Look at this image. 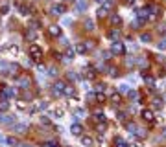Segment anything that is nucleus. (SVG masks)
Returning <instances> with one entry per match:
<instances>
[{
    "label": "nucleus",
    "instance_id": "f257e3e1",
    "mask_svg": "<svg viewBox=\"0 0 166 147\" xmlns=\"http://www.w3.org/2000/svg\"><path fill=\"white\" fill-rule=\"evenodd\" d=\"M30 57L35 59V61H39L41 57H43V50H41V46H37V44H30Z\"/></svg>",
    "mask_w": 166,
    "mask_h": 147
},
{
    "label": "nucleus",
    "instance_id": "f03ea898",
    "mask_svg": "<svg viewBox=\"0 0 166 147\" xmlns=\"http://www.w3.org/2000/svg\"><path fill=\"white\" fill-rule=\"evenodd\" d=\"M52 94L54 96H65V83H54V87H52Z\"/></svg>",
    "mask_w": 166,
    "mask_h": 147
},
{
    "label": "nucleus",
    "instance_id": "7ed1b4c3",
    "mask_svg": "<svg viewBox=\"0 0 166 147\" xmlns=\"http://www.w3.org/2000/svg\"><path fill=\"white\" fill-rule=\"evenodd\" d=\"M111 52H113V53H118V55H122L124 52H126V48H124V44L120 43V40H114V43L111 44Z\"/></svg>",
    "mask_w": 166,
    "mask_h": 147
},
{
    "label": "nucleus",
    "instance_id": "20e7f679",
    "mask_svg": "<svg viewBox=\"0 0 166 147\" xmlns=\"http://www.w3.org/2000/svg\"><path fill=\"white\" fill-rule=\"evenodd\" d=\"M48 33H50L52 37H61V28L59 26H50L48 28Z\"/></svg>",
    "mask_w": 166,
    "mask_h": 147
},
{
    "label": "nucleus",
    "instance_id": "39448f33",
    "mask_svg": "<svg viewBox=\"0 0 166 147\" xmlns=\"http://www.w3.org/2000/svg\"><path fill=\"white\" fill-rule=\"evenodd\" d=\"M6 70H8V75H19V66L17 65H6Z\"/></svg>",
    "mask_w": 166,
    "mask_h": 147
},
{
    "label": "nucleus",
    "instance_id": "423d86ee",
    "mask_svg": "<svg viewBox=\"0 0 166 147\" xmlns=\"http://www.w3.org/2000/svg\"><path fill=\"white\" fill-rule=\"evenodd\" d=\"M142 120L151 123V121H153V112H151V110H142Z\"/></svg>",
    "mask_w": 166,
    "mask_h": 147
},
{
    "label": "nucleus",
    "instance_id": "0eeeda50",
    "mask_svg": "<svg viewBox=\"0 0 166 147\" xmlns=\"http://www.w3.org/2000/svg\"><path fill=\"white\" fill-rule=\"evenodd\" d=\"M70 131H72V134H74V136H81V132H83V129H81V125H79V123H74Z\"/></svg>",
    "mask_w": 166,
    "mask_h": 147
},
{
    "label": "nucleus",
    "instance_id": "6e6552de",
    "mask_svg": "<svg viewBox=\"0 0 166 147\" xmlns=\"http://www.w3.org/2000/svg\"><path fill=\"white\" fill-rule=\"evenodd\" d=\"M17 83H19L20 87H28V85H30V77H28V75H22V77L17 79Z\"/></svg>",
    "mask_w": 166,
    "mask_h": 147
},
{
    "label": "nucleus",
    "instance_id": "1a4fd4ad",
    "mask_svg": "<svg viewBox=\"0 0 166 147\" xmlns=\"http://www.w3.org/2000/svg\"><path fill=\"white\" fill-rule=\"evenodd\" d=\"M81 143L85 145V147H92V145H94L92 138H89V136H81Z\"/></svg>",
    "mask_w": 166,
    "mask_h": 147
},
{
    "label": "nucleus",
    "instance_id": "9d476101",
    "mask_svg": "<svg viewBox=\"0 0 166 147\" xmlns=\"http://www.w3.org/2000/svg\"><path fill=\"white\" fill-rule=\"evenodd\" d=\"M13 131H15V132H19V134H26L28 127H26V125H15V127H13Z\"/></svg>",
    "mask_w": 166,
    "mask_h": 147
},
{
    "label": "nucleus",
    "instance_id": "9b49d317",
    "mask_svg": "<svg viewBox=\"0 0 166 147\" xmlns=\"http://www.w3.org/2000/svg\"><path fill=\"white\" fill-rule=\"evenodd\" d=\"M114 147H129V145L126 143V140H122V138L116 136V138H114Z\"/></svg>",
    "mask_w": 166,
    "mask_h": 147
},
{
    "label": "nucleus",
    "instance_id": "f8f14e48",
    "mask_svg": "<svg viewBox=\"0 0 166 147\" xmlns=\"http://www.w3.org/2000/svg\"><path fill=\"white\" fill-rule=\"evenodd\" d=\"M76 6H78L79 11H85L87 9V0H76Z\"/></svg>",
    "mask_w": 166,
    "mask_h": 147
},
{
    "label": "nucleus",
    "instance_id": "ddd939ff",
    "mask_svg": "<svg viewBox=\"0 0 166 147\" xmlns=\"http://www.w3.org/2000/svg\"><path fill=\"white\" fill-rule=\"evenodd\" d=\"M65 96H68V97H72V96H76V88L74 87H65Z\"/></svg>",
    "mask_w": 166,
    "mask_h": 147
},
{
    "label": "nucleus",
    "instance_id": "4468645a",
    "mask_svg": "<svg viewBox=\"0 0 166 147\" xmlns=\"http://www.w3.org/2000/svg\"><path fill=\"white\" fill-rule=\"evenodd\" d=\"M74 48H67V52H65V61H70L72 57H74Z\"/></svg>",
    "mask_w": 166,
    "mask_h": 147
},
{
    "label": "nucleus",
    "instance_id": "2eb2a0df",
    "mask_svg": "<svg viewBox=\"0 0 166 147\" xmlns=\"http://www.w3.org/2000/svg\"><path fill=\"white\" fill-rule=\"evenodd\" d=\"M118 35H120L118 30H111V31L107 33V37H109V39H113V40H116V39H118Z\"/></svg>",
    "mask_w": 166,
    "mask_h": 147
},
{
    "label": "nucleus",
    "instance_id": "dca6fc26",
    "mask_svg": "<svg viewBox=\"0 0 166 147\" xmlns=\"http://www.w3.org/2000/svg\"><path fill=\"white\" fill-rule=\"evenodd\" d=\"M107 11H109L107 8H100V9H98V17H100V18H105V17H107Z\"/></svg>",
    "mask_w": 166,
    "mask_h": 147
},
{
    "label": "nucleus",
    "instance_id": "f3484780",
    "mask_svg": "<svg viewBox=\"0 0 166 147\" xmlns=\"http://www.w3.org/2000/svg\"><path fill=\"white\" fill-rule=\"evenodd\" d=\"M94 74H96V72H94V68H85V77H91V79H92V77H94Z\"/></svg>",
    "mask_w": 166,
    "mask_h": 147
},
{
    "label": "nucleus",
    "instance_id": "a211bd4d",
    "mask_svg": "<svg viewBox=\"0 0 166 147\" xmlns=\"http://www.w3.org/2000/svg\"><path fill=\"white\" fill-rule=\"evenodd\" d=\"M76 52H78V53H87V48H85V44H78V46H76Z\"/></svg>",
    "mask_w": 166,
    "mask_h": 147
},
{
    "label": "nucleus",
    "instance_id": "6ab92c4d",
    "mask_svg": "<svg viewBox=\"0 0 166 147\" xmlns=\"http://www.w3.org/2000/svg\"><path fill=\"white\" fill-rule=\"evenodd\" d=\"M85 28H87V31H92L94 30V22L92 20H85Z\"/></svg>",
    "mask_w": 166,
    "mask_h": 147
},
{
    "label": "nucleus",
    "instance_id": "aec40b11",
    "mask_svg": "<svg viewBox=\"0 0 166 147\" xmlns=\"http://www.w3.org/2000/svg\"><path fill=\"white\" fill-rule=\"evenodd\" d=\"M140 39H142V43H150V40H151V35L150 33H142Z\"/></svg>",
    "mask_w": 166,
    "mask_h": 147
},
{
    "label": "nucleus",
    "instance_id": "412c9836",
    "mask_svg": "<svg viewBox=\"0 0 166 147\" xmlns=\"http://www.w3.org/2000/svg\"><path fill=\"white\" fill-rule=\"evenodd\" d=\"M8 107H9V103L6 101V99H2V101H0V110H6Z\"/></svg>",
    "mask_w": 166,
    "mask_h": 147
},
{
    "label": "nucleus",
    "instance_id": "4be33fe9",
    "mask_svg": "<svg viewBox=\"0 0 166 147\" xmlns=\"http://www.w3.org/2000/svg\"><path fill=\"white\" fill-rule=\"evenodd\" d=\"M68 77H70L72 81H78V79H79V75L76 74V72H68Z\"/></svg>",
    "mask_w": 166,
    "mask_h": 147
},
{
    "label": "nucleus",
    "instance_id": "5701e85b",
    "mask_svg": "<svg viewBox=\"0 0 166 147\" xmlns=\"http://www.w3.org/2000/svg\"><path fill=\"white\" fill-rule=\"evenodd\" d=\"M8 143H9V145H13V147H19V142H17L15 138H8Z\"/></svg>",
    "mask_w": 166,
    "mask_h": 147
},
{
    "label": "nucleus",
    "instance_id": "b1692460",
    "mask_svg": "<svg viewBox=\"0 0 166 147\" xmlns=\"http://www.w3.org/2000/svg\"><path fill=\"white\" fill-rule=\"evenodd\" d=\"M111 22H113V24H120L122 18H120V17H111Z\"/></svg>",
    "mask_w": 166,
    "mask_h": 147
},
{
    "label": "nucleus",
    "instance_id": "393cba45",
    "mask_svg": "<svg viewBox=\"0 0 166 147\" xmlns=\"http://www.w3.org/2000/svg\"><path fill=\"white\" fill-rule=\"evenodd\" d=\"M144 81H146V85H150V87H153V85H155V81H153V77H146Z\"/></svg>",
    "mask_w": 166,
    "mask_h": 147
},
{
    "label": "nucleus",
    "instance_id": "a878e982",
    "mask_svg": "<svg viewBox=\"0 0 166 147\" xmlns=\"http://www.w3.org/2000/svg\"><path fill=\"white\" fill-rule=\"evenodd\" d=\"M157 48L159 50H166V40H161V43L157 44Z\"/></svg>",
    "mask_w": 166,
    "mask_h": 147
},
{
    "label": "nucleus",
    "instance_id": "bb28decb",
    "mask_svg": "<svg viewBox=\"0 0 166 147\" xmlns=\"http://www.w3.org/2000/svg\"><path fill=\"white\" fill-rule=\"evenodd\" d=\"M116 118H118L120 121H126V112H120V114H116Z\"/></svg>",
    "mask_w": 166,
    "mask_h": 147
},
{
    "label": "nucleus",
    "instance_id": "cd10ccee",
    "mask_svg": "<svg viewBox=\"0 0 166 147\" xmlns=\"http://www.w3.org/2000/svg\"><path fill=\"white\" fill-rule=\"evenodd\" d=\"M41 123H43V125H50V120H48L46 116H43V118H41Z\"/></svg>",
    "mask_w": 166,
    "mask_h": 147
},
{
    "label": "nucleus",
    "instance_id": "c85d7f7f",
    "mask_svg": "<svg viewBox=\"0 0 166 147\" xmlns=\"http://www.w3.org/2000/svg\"><path fill=\"white\" fill-rule=\"evenodd\" d=\"M26 37L28 39H35V31H26Z\"/></svg>",
    "mask_w": 166,
    "mask_h": 147
},
{
    "label": "nucleus",
    "instance_id": "c756f323",
    "mask_svg": "<svg viewBox=\"0 0 166 147\" xmlns=\"http://www.w3.org/2000/svg\"><path fill=\"white\" fill-rule=\"evenodd\" d=\"M113 101H114L116 105H118V103L122 101V97H120V96H116V94H114V96H113Z\"/></svg>",
    "mask_w": 166,
    "mask_h": 147
},
{
    "label": "nucleus",
    "instance_id": "7c9ffc66",
    "mask_svg": "<svg viewBox=\"0 0 166 147\" xmlns=\"http://www.w3.org/2000/svg\"><path fill=\"white\" fill-rule=\"evenodd\" d=\"M127 88H129L127 85H122V87H120V92H122V94H126V92H127Z\"/></svg>",
    "mask_w": 166,
    "mask_h": 147
},
{
    "label": "nucleus",
    "instance_id": "2f4dec72",
    "mask_svg": "<svg viewBox=\"0 0 166 147\" xmlns=\"http://www.w3.org/2000/svg\"><path fill=\"white\" fill-rule=\"evenodd\" d=\"M96 129H98L100 132H103V131H105V123H100V125H98V127H96Z\"/></svg>",
    "mask_w": 166,
    "mask_h": 147
},
{
    "label": "nucleus",
    "instance_id": "473e14b6",
    "mask_svg": "<svg viewBox=\"0 0 166 147\" xmlns=\"http://www.w3.org/2000/svg\"><path fill=\"white\" fill-rule=\"evenodd\" d=\"M124 2H126L127 6H131V4H133V2H135V0H124Z\"/></svg>",
    "mask_w": 166,
    "mask_h": 147
},
{
    "label": "nucleus",
    "instance_id": "72a5a7b5",
    "mask_svg": "<svg viewBox=\"0 0 166 147\" xmlns=\"http://www.w3.org/2000/svg\"><path fill=\"white\" fill-rule=\"evenodd\" d=\"M96 2H100V4H102V2H109V0H96Z\"/></svg>",
    "mask_w": 166,
    "mask_h": 147
},
{
    "label": "nucleus",
    "instance_id": "f704fd0d",
    "mask_svg": "<svg viewBox=\"0 0 166 147\" xmlns=\"http://www.w3.org/2000/svg\"><path fill=\"white\" fill-rule=\"evenodd\" d=\"M22 147H31V145H22Z\"/></svg>",
    "mask_w": 166,
    "mask_h": 147
}]
</instances>
